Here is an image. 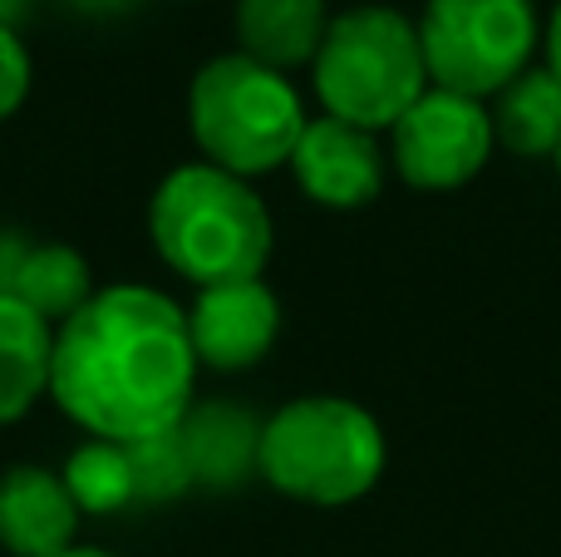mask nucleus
Instances as JSON below:
<instances>
[{
  "label": "nucleus",
  "instance_id": "nucleus-1",
  "mask_svg": "<svg viewBox=\"0 0 561 557\" xmlns=\"http://www.w3.org/2000/svg\"><path fill=\"white\" fill-rule=\"evenodd\" d=\"M187 316L153 286H104L55 331L49 395L94 440L138 444L193 410Z\"/></svg>",
  "mask_w": 561,
  "mask_h": 557
},
{
  "label": "nucleus",
  "instance_id": "nucleus-2",
  "mask_svg": "<svg viewBox=\"0 0 561 557\" xmlns=\"http://www.w3.org/2000/svg\"><path fill=\"white\" fill-rule=\"evenodd\" d=\"M153 252L203 292L252 282L272 257V213L252 183L213 163H187L158 183L148 203Z\"/></svg>",
  "mask_w": 561,
  "mask_h": 557
},
{
  "label": "nucleus",
  "instance_id": "nucleus-3",
  "mask_svg": "<svg viewBox=\"0 0 561 557\" xmlns=\"http://www.w3.org/2000/svg\"><path fill=\"white\" fill-rule=\"evenodd\" d=\"M272 489L286 499L340 509L365 499L385 474V434L375 414L345 395H300L262 424V464Z\"/></svg>",
  "mask_w": 561,
  "mask_h": 557
},
{
  "label": "nucleus",
  "instance_id": "nucleus-4",
  "mask_svg": "<svg viewBox=\"0 0 561 557\" xmlns=\"http://www.w3.org/2000/svg\"><path fill=\"white\" fill-rule=\"evenodd\" d=\"M187 128L203 148V163L237 178H256L290 163L306 109L300 94L280 69H266L256 59L217 55L193 75L187 89Z\"/></svg>",
  "mask_w": 561,
  "mask_h": 557
},
{
  "label": "nucleus",
  "instance_id": "nucleus-5",
  "mask_svg": "<svg viewBox=\"0 0 561 557\" xmlns=\"http://www.w3.org/2000/svg\"><path fill=\"white\" fill-rule=\"evenodd\" d=\"M316 94L330 118L379 134L428 89L419 25L394 5H355L330 15L316 55Z\"/></svg>",
  "mask_w": 561,
  "mask_h": 557
},
{
  "label": "nucleus",
  "instance_id": "nucleus-6",
  "mask_svg": "<svg viewBox=\"0 0 561 557\" xmlns=\"http://www.w3.org/2000/svg\"><path fill=\"white\" fill-rule=\"evenodd\" d=\"M414 25L428 84L468 99L503 94L537 49L533 0H428Z\"/></svg>",
  "mask_w": 561,
  "mask_h": 557
},
{
  "label": "nucleus",
  "instance_id": "nucleus-7",
  "mask_svg": "<svg viewBox=\"0 0 561 557\" xmlns=\"http://www.w3.org/2000/svg\"><path fill=\"white\" fill-rule=\"evenodd\" d=\"M394 134V168L409 187L448 193V187L473 183L493 154V114L483 99L454 94V89L428 84L414 104L399 114Z\"/></svg>",
  "mask_w": 561,
  "mask_h": 557
},
{
  "label": "nucleus",
  "instance_id": "nucleus-8",
  "mask_svg": "<svg viewBox=\"0 0 561 557\" xmlns=\"http://www.w3.org/2000/svg\"><path fill=\"white\" fill-rule=\"evenodd\" d=\"M183 316H187V341H193L197 365L222 375L262 365L280 336V302L262 276L203 286Z\"/></svg>",
  "mask_w": 561,
  "mask_h": 557
},
{
  "label": "nucleus",
  "instance_id": "nucleus-9",
  "mask_svg": "<svg viewBox=\"0 0 561 557\" xmlns=\"http://www.w3.org/2000/svg\"><path fill=\"white\" fill-rule=\"evenodd\" d=\"M290 173H296L300 193L320 207H365L385 187V154H379L375 134L345 124V118H306L296 148H290Z\"/></svg>",
  "mask_w": 561,
  "mask_h": 557
},
{
  "label": "nucleus",
  "instance_id": "nucleus-10",
  "mask_svg": "<svg viewBox=\"0 0 561 557\" xmlns=\"http://www.w3.org/2000/svg\"><path fill=\"white\" fill-rule=\"evenodd\" d=\"M79 503L65 474L15 464L0 474V548L15 557H65L79 548Z\"/></svg>",
  "mask_w": 561,
  "mask_h": 557
},
{
  "label": "nucleus",
  "instance_id": "nucleus-11",
  "mask_svg": "<svg viewBox=\"0 0 561 557\" xmlns=\"http://www.w3.org/2000/svg\"><path fill=\"white\" fill-rule=\"evenodd\" d=\"M178 440L187 450L193 484L203 489H237L262 464V424L227 400L193 405L178 424Z\"/></svg>",
  "mask_w": 561,
  "mask_h": 557
},
{
  "label": "nucleus",
  "instance_id": "nucleus-12",
  "mask_svg": "<svg viewBox=\"0 0 561 557\" xmlns=\"http://www.w3.org/2000/svg\"><path fill=\"white\" fill-rule=\"evenodd\" d=\"M232 25L247 59L286 75L296 65H316L330 10L325 0H237Z\"/></svg>",
  "mask_w": 561,
  "mask_h": 557
},
{
  "label": "nucleus",
  "instance_id": "nucleus-13",
  "mask_svg": "<svg viewBox=\"0 0 561 557\" xmlns=\"http://www.w3.org/2000/svg\"><path fill=\"white\" fill-rule=\"evenodd\" d=\"M55 331L15 296H0V424H15L49 395Z\"/></svg>",
  "mask_w": 561,
  "mask_h": 557
},
{
  "label": "nucleus",
  "instance_id": "nucleus-14",
  "mask_svg": "<svg viewBox=\"0 0 561 557\" xmlns=\"http://www.w3.org/2000/svg\"><path fill=\"white\" fill-rule=\"evenodd\" d=\"M0 296H15L20 306L39 316L49 326H65L79 306L94 296V272L89 262L65 242H45V247H20L15 257V272H10L5 292Z\"/></svg>",
  "mask_w": 561,
  "mask_h": 557
},
{
  "label": "nucleus",
  "instance_id": "nucleus-15",
  "mask_svg": "<svg viewBox=\"0 0 561 557\" xmlns=\"http://www.w3.org/2000/svg\"><path fill=\"white\" fill-rule=\"evenodd\" d=\"M493 138L517 158H547L561 148V79L552 69H523L497 94Z\"/></svg>",
  "mask_w": 561,
  "mask_h": 557
},
{
  "label": "nucleus",
  "instance_id": "nucleus-16",
  "mask_svg": "<svg viewBox=\"0 0 561 557\" xmlns=\"http://www.w3.org/2000/svg\"><path fill=\"white\" fill-rule=\"evenodd\" d=\"M65 489L75 493L79 513H94V519H108V513L138 503L128 444H114V440L79 444V450L69 454V464H65Z\"/></svg>",
  "mask_w": 561,
  "mask_h": 557
},
{
  "label": "nucleus",
  "instance_id": "nucleus-17",
  "mask_svg": "<svg viewBox=\"0 0 561 557\" xmlns=\"http://www.w3.org/2000/svg\"><path fill=\"white\" fill-rule=\"evenodd\" d=\"M128 464H134L138 503H168V499H178V493L193 484L187 450H183V440H178V430L128 444Z\"/></svg>",
  "mask_w": 561,
  "mask_h": 557
},
{
  "label": "nucleus",
  "instance_id": "nucleus-18",
  "mask_svg": "<svg viewBox=\"0 0 561 557\" xmlns=\"http://www.w3.org/2000/svg\"><path fill=\"white\" fill-rule=\"evenodd\" d=\"M30 94V55L10 25H0V124L25 104Z\"/></svg>",
  "mask_w": 561,
  "mask_h": 557
},
{
  "label": "nucleus",
  "instance_id": "nucleus-19",
  "mask_svg": "<svg viewBox=\"0 0 561 557\" xmlns=\"http://www.w3.org/2000/svg\"><path fill=\"white\" fill-rule=\"evenodd\" d=\"M547 69L561 79V0H557L552 20H547Z\"/></svg>",
  "mask_w": 561,
  "mask_h": 557
},
{
  "label": "nucleus",
  "instance_id": "nucleus-20",
  "mask_svg": "<svg viewBox=\"0 0 561 557\" xmlns=\"http://www.w3.org/2000/svg\"><path fill=\"white\" fill-rule=\"evenodd\" d=\"M75 10H84V15H118V10H128L134 0H69Z\"/></svg>",
  "mask_w": 561,
  "mask_h": 557
},
{
  "label": "nucleus",
  "instance_id": "nucleus-21",
  "mask_svg": "<svg viewBox=\"0 0 561 557\" xmlns=\"http://www.w3.org/2000/svg\"><path fill=\"white\" fill-rule=\"evenodd\" d=\"M25 15V0H0V25L15 30V20Z\"/></svg>",
  "mask_w": 561,
  "mask_h": 557
},
{
  "label": "nucleus",
  "instance_id": "nucleus-22",
  "mask_svg": "<svg viewBox=\"0 0 561 557\" xmlns=\"http://www.w3.org/2000/svg\"><path fill=\"white\" fill-rule=\"evenodd\" d=\"M65 557H114V553H99V548H69Z\"/></svg>",
  "mask_w": 561,
  "mask_h": 557
},
{
  "label": "nucleus",
  "instance_id": "nucleus-23",
  "mask_svg": "<svg viewBox=\"0 0 561 557\" xmlns=\"http://www.w3.org/2000/svg\"><path fill=\"white\" fill-rule=\"evenodd\" d=\"M557 168H561V148H557Z\"/></svg>",
  "mask_w": 561,
  "mask_h": 557
}]
</instances>
